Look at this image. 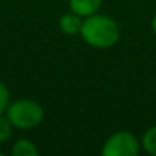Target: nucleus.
Instances as JSON below:
<instances>
[{"mask_svg":"<svg viewBox=\"0 0 156 156\" xmlns=\"http://www.w3.org/2000/svg\"><path fill=\"white\" fill-rule=\"evenodd\" d=\"M80 34L89 46L97 49H107L118 41L119 28L113 19L92 14L83 22Z\"/></svg>","mask_w":156,"mask_h":156,"instance_id":"nucleus-1","label":"nucleus"},{"mask_svg":"<svg viewBox=\"0 0 156 156\" xmlns=\"http://www.w3.org/2000/svg\"><path fill=\"white\" fill-rule=\"evenodd\" d=\"M6 118L9 119L12 127L26 130V129L37 127L43 121L44 110L38 103L32 100H19L9 103L6 109Z\"/></svg>","mask_w":156,"mask_h":156,"instance_id":"nucleus-2","label":"nucleus"},{"mask_svg":"<svg viewBox=\"0 0 156 156\" xmlns=\"http://www.w3.org/2000/svg\"><path fill=\"white\" fill-rule=\"evenodd\" d=\"M101 153L104 156H136L139 153V142L132 133L118 132L104 142Z\"/></svg>","mask_w":156,"mask_h":156,"instance_id":"nucleus-3","label":"nucleus"},{"mask_svg":"<svg viewBox=\"0 0 156 156\" xmlns=\"http://www.w3.org/2000/svg\"><path fill=\"white\" fill-rule=\"evenodd\" d=\"M101 2L103 0H69V5L72 12L81 17H89L100 9Z\"/></svg>","mask_w":156,"mask_h":156,"instance_id":"nucleus-4","label":"nucleus"},{"mask_svg":"<svg viewBox=\"0 0 156 156\" xmlns=\"http://www.w3.org/2000/svg\"><path fill=\"white\" fill-rule=\"evenodd\" d=\"M81 26H83V20H81V16H78L75 12H69V14H64L61 19H60V29L66 34V35H75V34H80L81 31Z\"/></svg>","mask_w":156,"mask_h":156,"instance_id":"nucleus-5","label":"nucleus"},{"mask_svg":"<svg viewBox=\"0 0 156 156\" xmlns=\"http://www.w3.org/2000/svg\"><path fill=\"white\" fill-rule=\"evenodd\" d=\"M11 153L14 156H37L38 154V150L37 147L34 145L32 141L29 139H20L14 144Z\"/></svg>","mask_w":156,"mask_h":156,"instance_id":"nucleus-6","label":"nucleus"},{"mask_svg":"<svg viewBox=\"0 0 156 156\" xmlns=\"http://www.w3.org/2000/svg\"><path fill=\"white\" fill-rule=\"evenodd\" d=\"M142 145L147 153L156 156V126L150 127L142 136Z\"/></svg>","mask_w":156,"mask_h":156,"instance_id":"nucleus-7","label":"nucleus"},{"mask_svg":"<svg viewBox=\"0 0 156 156\" xmlns=\"http://www.w3.org/2000/svg\"><path fill=\"white\" fill-rule=\"evenodd\" d=\"M11 133H12V124L6 116H3V113H0V144L6 142L11 138Z\"/></svg>","mask_w":156,"mask_h":156,"instance_id":"nucleus-8","label":"nucleus"},{"mask_svg":"<svg viewBox=\"0 0 156 156\" xmlns=\"http://www.w3.org/2000/svg\"><path fill=\"white\" fill-rule=\"evenodd\" d=\"M9 106V90L0 81V113H5Z\"/></svg>","mask_w":156,"mask_h":156,"instance_id":"nucleus-9","label":"nucleus"},{"mask_svg":"<svg viewBox=\"0 0 156 156\" xmlns=\"http://www.w3.org/2000/svg\"><path fill=\"white\" fill-rule=\"evenodd\" d=\"M151 29H153V32L156 34V16H154L153 20H151Z\"/></svg>","mask_w":156,"mask_h":156,"instance_id":"nucleus-10","label":"nucleus"}]
</instances>
